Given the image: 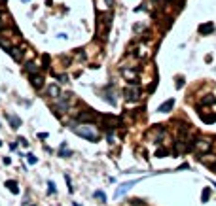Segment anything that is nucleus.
<instances>
[{
	"mask_svg": "<svg viewBox=\"0 0 216 206\" xmlns=\"http://www.w3.org/2000/svg\"><path fill=\"white\" fill-rule=\"evenodd\" d=\"M70 131H72V133H76L78 136L89 140V142H99V138H101L99 133H97L93 127H89V125H72Z\"/></svg>",
	"mask_w": 216,
	"mask_h": 206,
	"instance_id": "nucleus-1",
	"label": "nucleus"
},
{
	"mask_svg": "<svg viewBox=\"0 0 216 206\" xmlns=\"http://www.w3.org/2000/svg\"><path fill=\"white\" fill-rule=\"evenodd\" d=\"M212 138L209 136H195L192 140V149H195L197 153H209L212 149Z\"/></svg>",
	"mask_w": 216,
	"mask_h": 206,
	"instance_id": "nucleus-2",
	"label": "nucleus"
},
{
	"mask_svg": "<svg viewBox=\"0 0 216 206\" xmlns=\"http://www.w3.org/2000/svg\"><path fill=\"white\" fill-rule=\"evenodd\" d=\"M135 183H139V180H131V182H125V183H122V185H120V187L116 189V193H114V199H120V197H123V195H125V193L129 191V189L133 187Z\"/></svg>",
	"mask_w": 216,
	"mask_h": 206,
	"instance_id": "nucleus-3",
	"label": "nucleus"
},
{
	"mask_svg": "<svg viewBox=\"0 0 216 206\" xmlns=\"http://www.w3.org/2000/svg\"><path fill=\"white\" fill-rule=\"evenodd\" d=\"M199 163H203V165H207V166H211V168H214L216 166V155L214 153H201L199 155Z\"/></svg>",
	"mask_w": 216,
	"mask_h": 206,
	"instance_id": "nucleus-4",
	"label": "nucleus"
},
{
	"mask_svg": "<svg viewBox=\"0 0 216 206\" xmlns=\"http://www.w3.org/2000/svg\"><path fill=\"white\" fill-rule=\"evenodd\" d=\"M173 108H175V98H169L167 102H163V104L158 108V112H159V114H169Z\"/></svg>",
	"mask_w": 216,
	"mask_h": 206,
	"instance_id": "nucleus-5",
	"label": "nucleus"
},
{
	"mask_svg": "<svg viewBox=\"0 0 216 206\" xmlns=\"http://www.w3.org/2000/svg\"><path fill=\"white\" fill-rule=\"evenodd\" d=\"M139 95H140L139 85H137L135 89H133V87H127V89H125V98H127V100H137V98H139Z\"/></svg>",
	"mask_w": 216,
	"mask_h": 206,
	"instance_id": "nucleus-6",
	"label": "nucleus"
},
{
	"mask_svg": "<svg viewBox=\"0 0 216 206\" xmlns=\"http://www.w3.org/2000/svg\"><path fill=\"white\" fill-rule=\"evenodd\" d=\"M31 83H32L34 89H42V83H44L42 74H31Z\"/></svg>",
	"mask_w": 216,
	"mask_h": 206,
	"instance_id": "nucleus-7",
	"label": "nucleus"
},
{
	"mask_svg": "<svg viewBox=\"0 0 216 206\" xmlns=\"http://www.w3.org/2000/svg\"><path fill=\"white\" fill-rule=\"evenodd\" d=\"M8 53H10V57H12L14 61H17V63H21V61H23V51L17 49V47H10Z\"/></svg>",
	"mask_w": 216,
	"mask_h": 206,
	"instance_id": "nucleus-8",
	"label": "nucleus"
},
{
	"mask_svg": "<svg viewBox=\"0 0 216 206\" xmlns=\"http://www.w3.org/2000/svg\"><path fill=\"white\" fill-rule=\"evenodd\" d=\"M199 32H201L203 36H207V34H212V32H214V25H212V23L199 25Z\"/></svg>",
	"mask_w": 216,
	"mask_h": 206,
	"instance_id": "nucleus-9",
	"label": "nucleus"
},
{
	"mask_svg": "<svg viewBox=\"0 0 216 206\" xmlns=\"http://www.w3.org/2000/svg\"><path fill=\"white\" fill-rule=\"evenodd\" d=\"M48 95L51 96V98H59V95H61V91H59V85H50V87H48Z\"/></svg>",
	"mask_w": 216,
	"mask_h": 206,
	"instance_id": "nucleus-10",
	"label": "nucleus"
},
{
	"mask_svg": "<svg viewBox=\"0 0 216 206\" xmlns=\"http://www.w3.org/2000/svg\"><path fill=\"white\" fill-rule=\"evenodd\" d=\"M6 187H8L10 191L14 193V195H19V185H17V182H14V180H8V182H6Z\"/></svg>",
	"mask_w": 216,
	"mask_h": 206,
	"instance_id": "nucleus-11",
	"label": "nucleus"
},
{
	"mask_svg": "<svg viewBox=\"0 0 216 206\" xmlns=\"http://www.w3.org/2000/svg\"><path fill=\"white\" fill-rule=\"evenodd\" d=\"M25 70H27V74L31 76V74H38V70H40V68H38L34 63H27V64H25Z\"/></svg>",
	"mask_w": 216,
	"mask_h": 206,
	"instance_id": "nucleus-12",
	"label": "nucleus"
},
{
	"mask_svg": "<svg viewBox=\"0 0 216 206\" xmlns=\"http://www.w3.org/2000/svg\"><path fill=\"white\" fill-rule=\"evenodd\" d=\"M10 123H12V127H14V129H19V127H21V119H19L17 117V115H10Z\"/></svg>",
	"mask_w": 216,
	"mask_h": 206,
	"instance_id": "nucleus-13",
	"label": "nucleus"
},
{
	"mask_svg": "<svg viewBox=\"0 0 216 206\" xmlns=\"http://www.w3.org/2000/svg\"><path fill=\"white\" fill-rule=\"evenodd\" d=\"M209 199H211V189L205 187V189H203V193H201V201H203V202H207Z\"/></svg>",
	"mask_w": 216,
	"mask_h": 206,
	"instance_id": "nucleus-14",
	"label": "nucleus"
},
{
	"mask_svg": "<svg viewBox=\"0 0 216 206\" xmlns=\"http://www.w3.org/2000/svg\"><path fill=\"white\" fill-rule=\"evenodd\" d=\"M25 157H27L29 165H36V163H38V157H36V155H32V153H29V155H25Z\"/></svg>",
	"mask_w": 216,
	"mask_h": 206,
	"instance_id": "nucleus-15",
	"label": "nucleus"
},
{
	"mask_svg": "<svg viewBox=\"0 0 216 206\" xmlns=\"http://www.w3.org/2000/svg\"><path fill=\"white\" fill-rule=\"evenodd\" d=\"M95 199H99V201L106 202V195H104V191H95Z\"/></svg>",
	"mask_w": 216,
	"mask_h": 206,
	"instance_id": "nucleus-16",
	"label": "nucleus"
},
{
	"mask_svg": "<svg viewBox=\"0 0 216 206\" xmlns=\"http://www.w3.org/2000/svg\"><path fill=\"white\" fill-rule=\"evenodd\" d=\"M167 153H169V151H167L165 147H159V149L156 151V157H167Z\"/></svg>",
	"mask_w": 216,
	"mask_h": 206,
	"instance_id": "nucleus-17",
	"label": "nucleus"
},
{
	"mask_svg": "<svg viewBox=\"0 0 216 206\" xmlns=\"http://www.w3.org/2000/svg\"><path fill=\"white\" fill-rule=\"evenodd\" d=\"M176 87H184V78H182V76H178V78H176Z\"/></svg>",
	"mask_w": 216,
	"mask_h": 206,
	"instance_id": "nucleus-18",
	"label": "nucleus"
},
{
	"mask_svg": "<svg viewBox=\"0 0 216 206\" xmlns=\"http://www.w3.org/2000/svg\"><path fill=\"white\" fill-rule=\"evenodd\" d=\"M48 191H50V193H55V191H57V189H55V183H53V182H48Z\"/></svg>",
	"mask_w": 216,
	"mask_h": 206,
	"instance_id": "nucleus-19",
	"label": "nucleus"
},
{
	"mask_svg": "<svg viewBox=\"0 0 216 206\" xmlns=\"http://www.w3.org/2000/svg\"><path fill=\"white\" fill-rule=\"evenodd\" d=\"M59 155H61V157H70L72 153H70V151H67V149H65V147H63V149H61V153H59Z\"/></svg>",
	"mask_w": 216,
	"mask_h": 206,
	"instance_id": "nucleus-20",
	"label": "nucleus"
},
{
	"mask_svg": "<svg viewBox=\"0 0 216 206\" xmlns=\"http://www.w3.org/2000/svg\"><path fill=\"white\" fill-rule=\"evenodd\" d=\"M38 138H40V140H46V138H48V133H38Z\"/></svg>",
	"mask_w": 216,
	"mask_h": 206,
	"instance_id": "nucleus-21",
	"label": "nucleus"
},
{
	"mask_svg": "<svg viewBox=\"0 0 216 206\" xmlns=\"http://www.w3.org/2000/svg\"><path fill=\"white\" fill-rule=\"evenodd\" d=\"M10 149H12V151H15V149H17V142H14V144H10Z\"/></svg>",
	"mask_w": 216,
	"mask_h": 206,
	"instance_id": "nucleus-22",
	"label": "nucleus"
},
{
	"mask_svg": "<svg viewBox=\"0 0 216 206\" xmlns=\"http://www.w3.org/2000/svg\"><path fill=\"white\" fill-rule=\"evenodd\" d=\"M72 204H74V206H80V204H78V202H72Z\"/></svg>",
	"mask_w": 216,
	"mask_h": 206,
	"instance_id": "nucleus-23",
	"label": "nucleus"
},
{
	"mask_svg": "<svg viewBox=\"0 0 216 206\" xmlns=\"http://www.w3.org/2000/svg\"><path fill=\"white\" fill-rule=\"evenodd\" d=\"M23 2H31V0H23Z\"/></svg>",
	"mask_w": 216,
	"mask_h": 206,
	"instance_id": "nucleus-24",
	"label": "nucleus"
},
{
	"mask_svg": "<svg viewBox=\"0 0 216 206\" xmlns=\"http://www.w3.org/2000/svg\"><path fill=\"white\" fill-rule=\"evenodd\" d=\"M212 170H214V172H216V166H214V168H212Z\"/></svg>",
	"mask_w": 216,
	"mask_h": 206,
	"instance_id": "nucleus-25",
	"label": "nucleus"
},
{
	"mask_svg": "<svg viewBox=\"0 0 216 206\" xmlns=\"http://www.w3.org/2000/svg\"><path fill=\"white\" fill-rule=\"evenodd\" d=\"M178 2H182V0H178Z\"/></svg>",
	"mask_w": 216,
	"mask_h": 206,
	"instance_id": "nucleus-26",
	"label": "nucleus"
}]
</instances>
